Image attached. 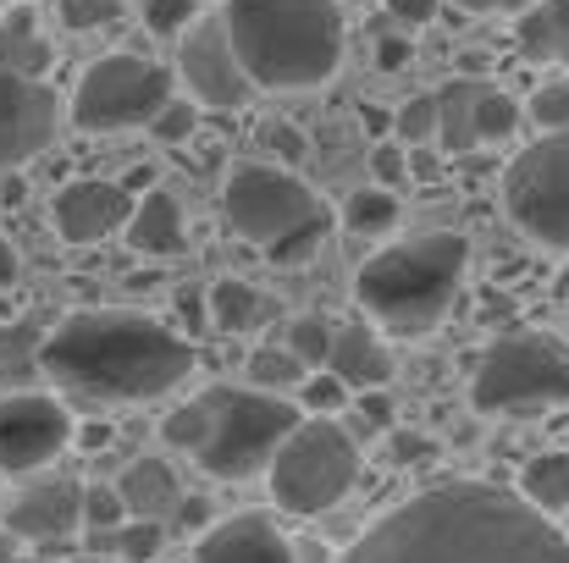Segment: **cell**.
I'll return each mask as SVG.
<instances>
[{
    "mask_svg": "<svg viewBox=\"0 0 569 563\" xmlns=\"http://www.w3.org/2000/svg\"><path fill=\"white\" fill-rule=\"evenodd\" d=\"M343 563H569V536L520 492L442 481L377 520Z\"/></svg>",
    "mask_w": 569,
    "mask_h": 563,
    "instance_id": "1",
    "label": "cell"
},
{
    "mask_svg": "<svg viewBox=\"0 0 569 563\" xmlns=\"http://www.w3.org/2000/svg\"><path fill=\"white\" fill-rule=\"evenodd\" d=\"M193 371V343L150 315H72L39 343V375L89 403H150Z\"/></svg>",
    "mask_w": 569,
    "mask_h": 563,
    "instance_id": "2",
    "label": "cell"
},
{
    "mask_svg": "<svg viewBox=\"0 0 569 563\" xmlns=\"http://www.w3.org/2000/svg\"><path fill=\"white\" fill-rule=\"evenodd\" d=\"M221 22L254 89H316L343 61L338 0H227Z\"/></svg>",
    "mask_w": 569,
    "mask_h": 563,
    "instance_id": "3",
    "label": "cell"
},
{
    "mask_svg": "<svg viewBox=\"0 0 569 563\" xmlns=\"http://www.w3.org/2000/svg\"><path fill=\"white\" fill-rule=\"evenodd\" d=\"M465 260H470V243L459 232H426V238L392 243L377 260L360 265L355 299L377 332L420 338V332L442 326V315L465 282Z\"/></svg>",
    "mask_w": 569,
    "mask_h": 563,
    "instance_id": "4",
    "label": "cell"
},
{
    "mask_svg": "<svg viewBox=\"0 0 569 563\" xmlns=\"http://www.w3.org/2000/svg\"><path fill=\"white\" fill-rule=\"evenodd\" d=\"M204 409H210V431L193 459L216 481H249L254 470L271 464L282 436L299 425V409L266 386H210Z\"/></svg>",
    "mask_w": 569,
    "mask_h": 563,
    "instance_id": "5",
    "label": "cell"
},
{
    "mask_svg": "<svg viewBox=\"0 0 569 563\" xmlns=\"http://www.w3.org/2000/svg\"><path fill=\"white\" fill-rule=\"evenodd\" d=\"M266 470H271V497L288 514H327L360 481V448L338 420L316 414L282 436V448L271 453Z\"/></svg>",
    "mask_w": 569,
    "mask_h": 563,
    "instance_id": "6",
    "label": "cell"
},
{
    "mask_svg": "<svg viewBox=\"0 0 569 563\" xmlns=\"http://www.w3.org/2000/svg\"><path fill=\"white\" fill-rule=\"evenodd\" d=\"M470 403L481 414H531L569 403V349L548 332L498 338L470 381Z\"/></svg>",
    "mask_w": 569,
    "mask_h": 563,
    "instance_id": "7",
    "label": "cell"
},
{
    "mask_svg": "<svg viewBox=\"0 0 569 563\" xmlns=\"http://www.w3.org/2000/svg\"><path fill=\"white\" fill-rule=\"evenodd\" d=\"M503 204L526 238L569 254V128L526 144L503 172Z\"/></svg>",
    "mask_w": 569,
    "mask_h": 563,
    "instance_id": "8",
    "label": "cell"
},
{
    "mask_svg": "<svg viewBox=\"0 0 569 563\" xmlns=\"http://www.w3.org/2000/svg\"><path fill=\"white\" fill-rule=\"evenodd\" d=\"M172 100L167 67L144 56H100L78 94H72V122L83 133H117V128H144L161 105Z\"/></svg>",
    "mask_w": 569,
    "mask_h": 563,
    "instance_id": "9",
    "label": "cell"
},
{
    "mask_svg": "<svg viewBox=\"0 0 569 563\" xmlns=\"http://www.w3.org/2000/svg\"><path fill=\"white\" fill-rule=\"evenodd\" d=\"M221 204H227L232 232L243 243H254V249H271L288 232H305V227H327L332 221L327 204L299 183L293 172H282V167H243V172H232Z\"/></svg>",
    "mask_w": 569,
    "mask_h": 563,
    "instance_id": "10",
    "label": "cell"
},
{
    "mask_svg": "<svg viewBox=\"0 0 569 563\" xmlns=\"http://www.w3.org/2000/svg\"><path fill=\"white\" fill-rule=\"evenodd\" d=\"M72 442V414L44 392L0 398V475H33Z\"/></svg>",
    "mask_w": 569,
    "mask_h": 563,
    "instance_id": "11",
    "label": "cell"
},
{
    "mask_svg": "<svg viewBox=\"0 0 569 563\" xmlns=\"http://www.w3.org/2000/svg\"><path fill=\"white\" fill-rule=\"evenodd\" d=\"M178 72H183V83L193 89V100L210 105V111H238L254 94V83H249V72H243V61H238L221 17H193L189 28H183Z\"/></svg>",
    "mask_w": 569,
    "mask_h": 563,
    "instance_id": "12",
    "label": "cell"
},
{
    "mask_svg": "<svg viewBox=\"0 0 569 563\" xmlns=\"http://www.w3.org/2000/svg\"><path fill=\"white\" fill-rule=\"evenodd\" d=\"M61 128V100L44 78H11L0 72V178L28 167L39 150H50Z\"/></svg>",
    "mask_w": 569,
    "mask_h": 563,
    "instance_id": "13",
    "label": "cell"
},
{
    "mask_svg": "<svg viewBox=\"0 0 569 563\" xmlns=\"http://www.w3.org/2000/svg\"><path fill=\"white\" fill-rule=\"evenodd\" d=\"M83 525V486L78 481H33L6 503V531L33 547H61Z\"/></svg>",
    "mask_w": 569,
    "mask_h": 563,
    "instance_id": "14",
    "label": "cell"
},
{
    "mask_svg": "<svg viewBox=\"0 0 569 563\" xmlns=\"http://www.w3.org/2000/svg\"><path fill=\"white\" fill-rule=\"evenodd\" d=\"M56 215V232L67 243H100L111 232L128 227L133 215V188L128 183H106V178H83V183H67L50 204Z\"/></svg>",
    "mask_w": 569,
    "mask_h": 563,
    "instance_id": "15",
    "label": "cell"
},
{
    "mask_svg": "<svg viewBox=\"0 0 569 563\" xmlns=\"http://www.w3.org/2000/svg\"><path fill=\"white\" fill-rule=\"evenodd\" d=\"M193 563H293V547L266 514H232L199 536Z\"/></svg>",
    "mask_w": 569,
    "mask_h": 563,
    "instance_id": "16",
    "label": "cell"
},
{
    "mask_svg": "<svg viewBox=\"0 0 569 563\" xmlns=\"http://www.w3.org/2000/svg\"><path fill=\"white\" fill-rule=\"evenodd\" d=\"M128 243L139 254H183L189 243V221H183V204L167 193V188H150L144 199H133V215H128Z\"/></svg>",
    "mask_w": 569,
    "mask_h": 563,
    "instance_id": "17",
    "label": "cell"
},
{
    "mask_svg": "<svg viewBox=\"0 0 569 563\" xmlns=\"http://www.w3.org/2000/svg\"><path fill=\"white\" fill-rule=\"evenodd\" d=\"M117 492H122V509L133 514V520H172L178 514V503H183V481H178V470L167 464V459H133L128 470H122V481H117Z\"/></svg>",
    "mask_w": 569,
    "mask_h": 563,
    "instance_id": "18",
    "label": "cell"
},
{
    "mask_svg": "<svg viewBox=\"0 0 569 563\" xmlns=\"http://www.w3.org/2000/svg\"><path fill=\"white\" fill-rule=\"evenodd\" d=\"M327 371L343 375L349 392H360V386H387L392 354H387V343H381L377 326H338V332H332V349H327Z\"/></svg>",
    "mask_w": 569,
    "mask_h": 563,
    "instance_id": "19",
    "label": "cell"
},
{
    "mask_svg": "<svg viewBox=\"0 0 569 563\" xmlns=\"http://www.w3.org/2000/svg\"><path fill=\"white\" fill-rule=\"evenodd\" d=\"M50 61H56V50L39 33L33 11H6L0 17V72H11V78H44Z\"/></svg>",
    "mask_w": 569,
    "mask_h": 563,
    "instance_id": "20",
    "label": "cell"
},
{
    "mask_svg": "<svg viewBox=\"0 0 569 563\" xmlns=\"http://www.w3.org/2000/svg\"><path fill=\"white\" fill-rule=\"evenodd\" d=\"M271 315H277V299L260 293V288H249V282H238V277H227V282L210 288V321L221 332H232V338L238 332H260Z\"/></svg>",
    "mask_w": 569,
    "mask_h": 563,
    "instance_id": "21",
    "label": "cell"
},
{
    "mask_svg": "<svg viewBox=\"0 0 569 563\" xmlns=\"http://www.w3.org/2000/svg\"><path fill=\"white\" fill-rule=\"evenodd\" d=\"M520 50L569 72V0H542L520 17Z\"/></svg>",
    "mask_w": 569,
    "mask_h": 563,
    "instance_id": "22",
    "label": "cell"
},
{
    "mask_svg": "<svg viewBox=\"0 0 569 563\" xmlns=\"http://www.w3.org/2000/svg\"><path fill=\"white\" fill-rule=\"evenodd\" d=\"M476 89H481V83L453 78V83L437 94V139H442L448 155H465V150L481 144V139H476Z\"/></svg>",
    "mask_w": 569,
    "mask_h": 563,
    "instance_id": "23",
    "label": "cell"
},
{
    "mask_svg": "<svg viewBox=\"0 0 569 563\" xmlns=\"http://www.w3.org/2000/svg\"><path fill=\"white\" fill-rule=\"evenodd\" d=\"M520 492H526L531 509H542V514H565L569 509V453L565 448L531 459L526 475H520Z\"/></svg>",
    "mask_w": 569,
    "mask_h": 563,
    "instance_id": "24",
    "label": "cell"
},
{
    "mask_svg": "<svg viewBox=\"0 0 569 563\" xmlns=\"http://www.w3.org/2000/svg\"><path fill=\"white\" fill-rule=\"evenodd\" d=\"M39 343H44V332L33 321H17L0 332V381L6 386H28L39 375Z\"/></svg>",
    "mask_w": 569,
    "mask_h": 563,
    "instance_id": "25",
    "label": "cell"
},
{
    "mask_svg": "<svg viewBox=\"0 0 569 563\" xmlns=\"http://www.w3.org/2000/svg\"><path fill=\"white\" fill-rule=\"evenodd\" d=\"M100 542H106L122 563H156L167 553V525H161V520H133V514H128V520H122L117 531H106Z\"/></svg>",
    "mask_w": 569,
    "mask_h": 563,
    "instance_id": "26",
    "label": "cell"
},
{
    "mask_svg": "<svg viewBox=\"0 0 569 563\" xmlns=\"http://www.w3.org/2000/svg\"><path fill=\"white\" fill-rule=\"evenodd\" d=\"M343 221H349V232H360V238L392 232V221H398V199H392V188H360V193L349 199Z\"/></svg>",
    "mask_w": 569,
    "mask_h": 563,
    "instance_id": "27",
    "label": "cell"
},
{
    "mask_svg": "<svg viewBox=\"0 0 569 563\" xmlns=\"http://www.w3.org/2000/svg\"><path fill=\"white\" fill-rule=\"evenodd\" d=\"M515 128H520V105H515L503 89L481 83V89H476V139H481V144H498V139H509Z\"/></svg>",
    "mask_w": 569,
    "mask_h": 563,
    "instance_id": "28",
    "label": "cell"
},
{
    "mask_svg": "<svg viewBox=\"0 0 569 563\" xmlns=\"http://www.w3.org/2000/svg\"><path fill=\"white\" fill-rule=\"evenodd\" d=\"M249 381L266 386V392L299 386V381H305V360H299L293 349H254V354H249Z\"/></svg>",
    "mask_w": 569,
    "mask_h": 563,
    "instance_id": "29",
    "label": "cell"
},
{
    "mask_svg": "<svg viewBox=\"0 0 569 563\" xmlns=\"http://www.w3.org/2000/svg\"><path fill=\"white\" fill-rule=\"evenodd\" d=\"M204 431H210V409H204V398H193V403H183V409H172L167 425H161L167 448H183V453H199Z\"/></svg>",
    "mask_w": 569,
    "mask_h": 563,
    "instance_id": "30",
    "label": "cell"
},
{
    "mask_svg": "<svg viewBox=\"0 0 569 563\" xmlns=\"http://www.w3.org/2000/svg\"><path fill=\"white\" fill-rule=\"evenodd\" d=\"M122 520H128V509H122V492H117V486H83V525H89L94 536L117 531Z\"/></svg>",
    "mask_w": 569,
    "mask_h": 563,
    "instance_id": "31",
    "label": "cell"
},
{
    "mask_svg": "<svg viewBox=\"0 0 569 563\" xmlns=\"http://www.w3.org/2000/svg\"><path fill=\"white\" fill-rule=\"evenodd\" d=\"M299 403H305L310 414H338V409L349 403V386H343V375H332V371L305 375V381H299Z\"/></svg>",
    "mask_w": 569,
    "mask_h": 563,
    "instance_id": "32",
    "label": "cell"
},
{
    "mask_svg": "<svg viewBox=\"0 0 569 563\" xmlns=\"http://www.w3.org/2000/svg\"><path fill=\"white\" fill-rule=\"evenodd\" d=\"M531 122L548 128V133L569 128V78H553V83H542V89L531 94Z\"/></svg>",
    "mask_w": 569,
    "mask_h": 563,
    "instance_id": "33",
    "label": "cell"
},
{
    "mask_svg": "<svg viewBox=\"0 0 569 563\" xmlns=\"http://www.w3.org/2000/svg\"><path fill=\"white\" fill-rule=\"evenodd\" d=\"M392 128H398V139H403V144H426V139H437V94L409 100V105L392 117Z\"/></svg>",
    "mask_w": 569,
    "mask_h": 563,
    "instance_id": "34",
    "label": "cell"
},
{
    "mask_svg": "<svg viewBox=\"0 0 569 563\" xmlns=\"http://www.w3.org/2000/svg\"><path fill=\"white\" fill-rule=\"evenodd\" d=\"M288 349L305 360V365H327V349H332V326H321V321H293L288 326Z\"/></svg>",
    "mask_w": 569,
    "mask_h": 563,
    "instance_id": "35",
    "label": "cell"
},
{
    "mask_svg": "<svg viewBox=\"0 0 569 563\" xmlns=\"http://www.w3.org/2000/svg\"><path fill=\"white\" fill-rule=\"evenodd\" d=\"M193 122H199V111H193L189 100H167V105L150 117V133H156L161 144H183L193 133Z\"/></svg>",
    "mask_w": 569,
    "mask_h": 563,
    "instance_id": "36",
    "label": "cell"
},
{
    "mask_svg": "<svg viewBox=\"0 0 569 563\" xmlns=\"http://www.w3.org/2000/svg\"><path fill=\"white\" fill-rule=\"evenodd\" d=\"M144 22H150L156 39H172V33H183L193 22V0H150L144 6Z\"/></svg>",
    "mask_w": 569,
    "mask_h": 563,
    "instance_id": "37",
    "label": "cell"
},
{
    "mask_svg": "<svg viewBox=\"0 0 569 563\" xmlns=\"http://www.w3.org/2000/svg\"><path fill=\"white\" fill-rule=\"evenodd\" d=\"M122 17V0H61V22L67 28H106Z\"/></svg>",
    "mask_w": 569,
    "mask_h": 563,
    "instance_id": "38",
    "label": "cell"
},
{
    "mask_svg": "<svg viewBox=\"0 0 569 563\" xmlns=\"http://www.w3.org/2000/svg\"><path fill=\"white\" fill-rule=\"evenodd\" d=\"M327 227H332V221H327ZM327 227H305V232H288L282 243H271V249H266V254H271V265H299V260H310V254L321 249Z\"/></svg>",
    "mask_w": 569,
    "mask_h": 563,
    "instance_id": "39",
    "label": "cell"
},
{
    "mask_svg": "<svg viewBox=\"0 0 569 563\" xmlns=\"http://www.w3.org/2000/svg\"><path fill=\"white\" fill-rule=\"evenodd\" d=\"M371 178H377V188L409 183V155H403V144H377V150H371Z\"/></svg>",
    "mask_w": 569,
    "mask_h": 563,
    "instance_id": "40",
    "label": "cell"
},
{
    "mask_svg": "<svg viewBox=\"0 0 569 563\" xmlns=\"http://www.w3.org/2000/svg\"><path fill=\"white\" fill-rule=\"evenodd\" d=\"M360 420H366L371 431H387V425H392V398L377 392V386H360Z\"/></svg>",
    "mask_w": 569,
    "mask_h": 563,
    "instance_id": "41",
    "label": "cell"
},
{
    "mask_svg": "<svg viewBox=\"0 0 569 563\" xmlns=\"http://www.w3.org/2000/svg\"><path fill=\"white\" fill-rule=\"evenodd\" d=\"M387 448H392V459H398V464H415V459H426V453H431V442H426V436H415V431H392V442H387Z\"/></svg>",
    "mask_w": 569,
    "mask_h": 563,
    "instance_id": "42",
    "label": "cell"
},
{
    "mask_svg": "<svg viewBox=\"0 0 569 563\" xmlns=\"http://www.w3.org/2000/svg\"><path fill=\"white\" fill-rule=\"evenodd\" d=\"M403 61H409V39L381 33V39H377V67H381V72H392V67H403Z\"/></svg>",
    "mask_w": 569,
    "mask_h": 563,
    "instance_id": "43",
    "label": "cell"
},
{
    "mask_svg": "<svg viewBox=\"0 0 569 563\" xmlns=\"http://www.w3.org/2000/svg\"><path fill=\"white\" fill-rule=\"evenodd\" d=\"M387 11L415 28V22H431V17H437V0H387Z\"/></svg>",
    "mask_w": 569,
    "mask_h": 563,
    "instance_id": "44",
    "label": "cell"
},
{
    "mask_svg": "<svg viewBox=\"0 0 569 563\" xmlns=\"http://www.w3.org/2000/svg\"><path fill=\"white\" fill-rule=\"evenodd\" d=\"M172 520H178L183 531H204V520H210V509H204L199 497H189V492H183V503H178V514H172Z\"/></svg>",
    "mask_w": 569,
    "mask_h": 563,
    "instance_id": "45",
    "label": "cell"
},
{
    "mask_svg": "<svg viewBox=\"0 0 569 563\" xmlns=\"http://www.w3.org/2000/svg\"><path fill=\"white\" fill-rule=\"evenodd\" d=\"M465 11H476V17H503V11H526L531 0H459Z\"/></svg>",
    "mask_w": 569,
    "mask_h": 563,
    "instance_id": "46",
    "label": "cell"
},
{
    "mask_svg": "<svg viewBox=\"0 0 569 563\" xmlns=\"http://www.w3.org/2000/svg\"><path fill=\"white\" fill-rule=\"evenodd\" d=\"M178 315H183L189 326H204V299H199V288H183V293H178Z\"/></svg>",
    "mask_w": 569,
    "mask_h": 563,
    "instance_id": "47",
    "label": "cell"
},
{
    "mask_svg": "<svg viewBox=\"0 0 569 563\" xmlns=\"http://www.w3.org/2000/svg\"><path fill=\"white\" fill-rule=\"evenodd\" d=\"M17 271H22V265H17V249H11V238L0 232V293L17 282Z\"/></svg>",
    "mask_w": 569,
    "mask_h": 563,
    "instance_id": "48",
    "label": "cell"
},
{
    "mask_svg": "<svg viewBox=\"0 0 569 563\" xmlns=\"http://www.w3.org/2000/svg\"><path fill=\"white\" fill-rule=\"evenodd\" d=\"M0 563H17V536L0 525Z\"/></svg>",
    "mask_w": 569,
    "mask_h": 563,
    "instance_id": "49",
    "label": "cell"
},
{
    "mask_svg": "<svg viewBox=\"0 0 569 563\" xmlns=\"http://www.w3.org/2000/svg\"><path fill=\"white\" fill-rule=\"evenodd\" d=\"M106 442H111L106 425H89V431H83V448H106Z\"/></svg>",
    "mask_w": 569,
    "mask_h": 563,
    "instance_id": "50",
    "label": "cell"
},
{
    "mask_svg": "<svg viewBox=\"0 0 569 563\" xmlns=\"http://www.w3.org/2000/svg\"><path fill=\"white\" fill-rule=\"evenodd\" d=\"M559 293H569V265H565V277H559Z\"/></svg>",
    "mask_w": 569,
    "mask_h": 563,
    "instance_id": "51",
    "label": "cell"
},
{
    "mask_svg": "<svg viewBox=\"0 0 569 563\" xmlns=\"http://www.w3.org/2000/svg\"><path fill=\"white\" fill-rule=\"evenodd\" d=\"M33 563H50V559H33Z\"/></svg>",
    "mask_w": 569,
    "mask_h": 563,
    "instance_id": "52",
    "label": "cell"
},
{
    "mask_svg": "<svg viewBox=\"0 0 569 563\" xmlns=\"http://www.w3.org/2000/svg\"><path fill=\"white\" fill-rule=\"evenodd\" d=\"M156 563H161V559H156Z\"/></svg>",
    "mask_w": 569,
    "mask_h": 563,
    "instance_id": "53",
    "label": "cell"
}]
</instances>
